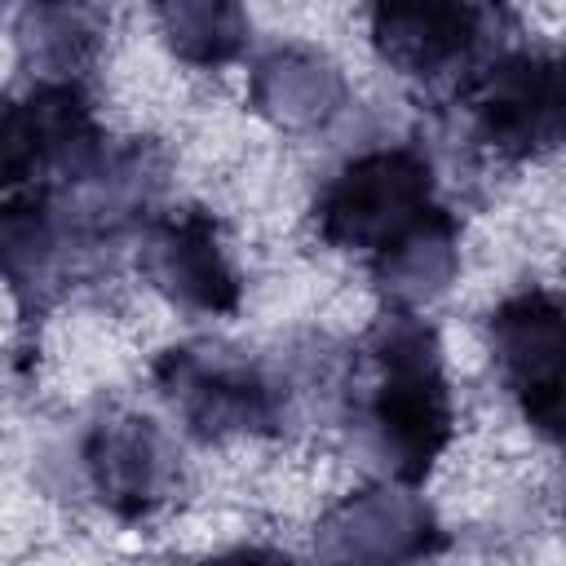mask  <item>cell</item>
<instances>
[{
    "instance_id": "1",
    "label": "cell",
    "mask_w": 566,
    "mask_h": 566,
    "mask_svg": "<svg viewBox=\"0 0 566 566\" xmlns=\"http://www.w3.org/2000/svg\"><path fill=\"white\" fill-rule=\"evenodd\" d=\"M345 420L389 482L420 486L455 433V398L438 327L420 310H389L354 345L340 376Z\"/></svg>"
},
{
    "instance_id": "2",
    "label": "cell",
    "mask_w": 566,
    "mask_h": 566,
    "mask_svg": "<svg viewBox=\"0 0 566 566\" xmlns=\"http://www.w3.org/2000/svg\"><path fill=\"white\" fill-rule=\"evenodd\" d=\"M150 380L181 429L199 442L270 438L292 416V376L248 345L186 340L155 358Z\"/></svg>"
},
{
    "instance_id": "3",
    "label": "cell",
    "mask_w": 566,
    "mask_h": 566,
    "mask_svg": "<svg viewBox=\"0 0 566 566\" xmlns=\"http://www.w3.org/2000/svg\"><path fill=\"white\" fill-rule=\"evenodd\" d=\"M438 208L433 159L411 142H385L349 155L314 199V230L327 248L376 256Z\"/></svg>"
},
{
    "instance_id": "4",
    "label": "cell",
    "mask_w": 566,
    "mask_h": 566,
    "mask_svg": "<svg viewBox=\"0 0 566 566\" xmlns=\"http://www.w3.org/2000/svg\"><path fill=\"white\" fill-rule=\"evenodd\" d=\"M455 106L491 159H539L562 142V62L539 44L500 49L455 84Z\"/></svg>"
},
{
    "instance_id": "5",
    "label": "cell",
    "mask_w": 566,
    "mask_h": 566,
    "mask_svg": "<svg viewBox=\"0 0 566 566\" xmlns=\"http://www.w3.org/2000/svg\"><path fill=\"white\" fill-rule=\"evenodd\" d=\"M371 44L411 84H460L504 49L509 0H367Z\"/></svg>"
},
{
    "instance_id": "6",
    "label": "cell",
    "mask_w": 566,
    "mask_h": 566,
    "mask_svg": "<svg viewBox=\"0 0 566 566\" xmlns=\"http://www.w3.org/2000/svg\"><path fill=\"white\" fill-rule=\"evenodd\" d=\"M111 146L80 80H35L0 93V199L35 181L84 172Z\"/></svg>"
},
{
    "instance_id": "7",
    "label": "cell",
    "mask_w": 566,
    "mask_h": 566,
    "mask_svg": "<svg viewBox=\"0 0 566 566\" xmlns=\"http://www.w3.org/2000/svg\"><path fill=\"white\" fill-rule=\"evenodd\" d=\"M486 340L500 385L526 416V424L557 442L562 438V358L566 318L553 287H522L486 314Z\"/></svg>"
},
{
    "instance_id": "8",
    "label": "cell",
    "mask_w": 566,
    "mask_h": 566,
    "mask_svg": "<svg viewBox=\"0 0 566 566\" xmlns=\"http://www.w3.org/2000/svg\"><path fill=\"white\" fill-rule=\"evenodd\" d=\"M80 464L88 491L106 513L119 522L155 517L181 486V455L177 442L164 433L159 420L115 407L102 411L80 438Z\"/></svg>"
},
{
    "instance_id": "9",
    "label": "cell",
    "mask_w": 566,
    "mask_h": 566,
    "mask_svg": "<svg viewBox=\"0 0 566 566\" xmlns=\"http://www.w3.org/2000/svg\"><path fill=\"white\" fill-rule=\"evenodd\" d=\"M137 265L146 283L186 314H234L243 301L221 221L199 203L155 212L137 234Z\"/></svg>"
},
{
    "instance_id": "10",
    "label": "cell",
    "mask_w": 566,
    "mask_h": 566,
    "mask_svg": "<svg viewBox=\"0 0 566 566\" xmlns=\"http://www.w3.org/2000/svg\"><path fill=\"white\" fill-rule=\"evenodd\" d=\"M314 553L332 562H416L442 553V526L416 486L371 482L318 517Z\"/></svg>"
},
{
    "instance_id": "11",
    "label": "cell",
    "mask_w": 566,
    "mask_h": 566,
    "mask_svg": "<svg viewBox=\"0 0 566 566\" xmlns=\"http://www.w3.org/2000/svg\"><path fill=\"white\" fill-rule=\"evenodd\" d=\"M248 106L283 133H323L349 106L345 71L310 44H270L248 66Z\"/></svg>"
},
{
    "instance_id": "12",
    "label": "cell",
    "mask_w": 566,
    "mask_h": 566,
    "mask_svg": "<svg viewBox=\"0 0 566 566\" xmlns=\"http://www.w3.org/2000/svg\"><path fill=\"white\" fill-rule=\"evenodd\" d=\"M363 265L389 310H420L438 301L460 274V217L438 203Z\"/></svg>"
},
{
    "instance_id": "13",
    "label": "cell",
    "mask_w": 566,
    "mask_h": 566,
    "mask_svg": "<svg viewBox=\"0 0 566 566\" xmlns=\"http://www.w3.org/2000/svg\"><path fill=\"white\" fill-rule=\"evenodd\" d=\"M106 35L102 0H27L13 22L18 62L35 80H80Z\"/></svg>"
},
{
    "instance_id": "14",
    "label": "cell",
    "mask_w": 566,
    "mask_h": 566,
    "mask_svg": "<svg viewBox=\"0 0 566 566\" xmlns=\"http://www.w3.org/2000/svg\"><path fill=\"white\" fill-rule=\"evenodd\" d=\"M155 22L168 53L199 71H221L243 57L252 18L243 0H155Z\"/></svg>"
}]
</instances>
